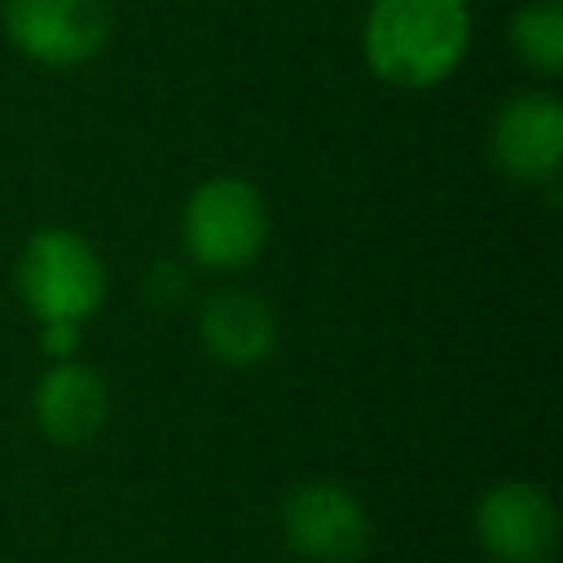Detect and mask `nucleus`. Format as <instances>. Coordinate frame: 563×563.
Returning <instances> with one entry per match:
<instances>
[{
    "mask_svg": "<svg viewBox=\"0 0 563 563\" xmlns=\"http://www.w3.org/2000/svg\"><path fill=\"white\" fill-rule=\"evenodd\" d=\"M365 62L391 88H431L457 70L471 44L466 0H374L365 13Z\"/></svg>",
    "mask_w": 563,
    "mask_h": 563,
    "instance_id": "obj_1",
    "label": "nucleus"
},
{
    "mask_svg": "<svg viewBox=\"0 0 563 563\" xmlns=\"http://www.w3.org/2000/svg\"><path fill=\"white\" fill-rule=\"evenodd\" d=\"M18 290L40 321H84L106 299V264L88 238L40 229L18 255Z\"/></svg>",
    "mask_w": 563,
    "mask_h": 563,
    "instance_id": "obj_2",
    "label": "nucleus"
},
{
    "mask_svg": "<svg viewBox=\"0 0 563 563\" xmlns=\"http://www.w3.org/2000/svg\"><path fill=\"white\" fill-rule=\"evenodd\" d=\"M180 233H185L194 264L211 273H233L260 255L268 238V207L251 180L211 176L189 194Z\"/></svg>",
    "mask_w": 563,
    "mask_h": 563,
    "instance_id": "obj_3",
    "label": "nucleus"
},
{
    "mask_svg": "<svg viewBox=\"0 0 563 563\" xmlns=\"http://www.w3.org/2000/svg\"><path fill=\"white\" fill-rule=\"evenodd\" d=\"M13 48L40 66H84L110 35L106 0H4Z\"/></svg>",
    "mask_w": 563,
    "mask_h": 563,
    "instance_id": "obj_4",
    "label": "nucleus"
},
{
    "mask_svg": "<svg viewBox=\"0 0 563 563\" xmlns=\"http://www.w3.org/2000/svg\"><path fill=\"white\" fill-rule=\"evenodd\" d=\"M282 537L308 563H352L369 545V515L339 484H295L282 501Z\"/></svg>",
    "mask_w": 563,
    "mask_h": 563,
    "instance_id": "obj_5",
    "label": "nucleus"
},
{
    "mask_svg": "<svg viewBox=\"0 0 563 563\" xmlns=\"http://www.w3.org/2000/svg\"><path fill=\"white\" fill-rule=\"evenodd\" d=\"M475 537L497 563H550L559 545L554 501L537 484H493L475 506Z\"/></svg>",
    "mask_w": 563,
    "mask_h": 563,
    "instance_id": "obj_6",
    "label": "nucleus"
},
{
    "mask_svg": "<svg viewBox=\"0 0 563 563\" xmlns=\"http://www.w3.org/2000/svg\"><path fill=\"white\" fill-rule=\"evenodd\" d=\"M493 158L506 176L541 185L563 163V106L550 92H519L493 119Z\"/></svg>",
    "mask_w": 563,
    "mask_h": 563,
    "instance_id": "obj_7",
    "label": "nucleus"
},
{
    "mask_svg": "<svg viewBox=\"0 0 563 563\" xmlns=\"http://www.w3.org/2000/svg\"><path fill=\"white\" fill-rule=\"evenodd\" d=\"M31 409H35L40 431L53 444L70 449V444H88L101 431V422L110 413V396H106V383H101L97 369L66 356V361H57L53 369L40 374Z\"/></svg>",
    "mask_w": 563,
    "mask_h": 563,
    "instance_id": "obj_8",
    "label": "nucleus"
},
{
    "mask_svg": "<svg viewBox=\"0 0 563 563\" xmlns=\"http://www.w3.org/2000/svg\"><path fill=\"white\" fill-rule=\"evenodd\" d=\"M198 339L220 365L251 369L277 347V317L251 290H216L198 308Z\"/></svg>",
    "mask_w": 563,
    "mask_h": 563,
    "instance_id": "obj_9",
    "label": "nucleus"
},
{
    "mask_svg": "<svg viewBox=\"0 0 563 563\" xmlns=\"http://www.w3.org/2000/svg\"><path fill=\"white\" fill-rule=\"evenodd\" d=\"M510 48L541 75L563 70V0H528L510 18Z\"/></svg>",
    "mask_w": 563,
    "mask_h": 563,
    "instance_id": "obj_10",
    "label": "nucleus"
},
{
    "mask_svg": "<svg viewBox=\"0 0 563 563\" xmlns=\"http://www.w3.org/2000/svg\"><path fill=\"white\" fill-rule=\"evenodd\" d=\"M44 334H40V347L57 361H66L75 347H79V321H40Z\"/></svg>",
    "mask_w": 563,
    "mask_h": 563,
    "instance_id": "obj_11",
    "label": "nucleus"
}]
</instances>
